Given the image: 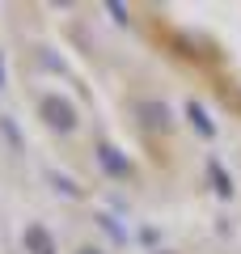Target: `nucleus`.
Returning a JSON list of instances; mask_svg holds the SVG:
<instances>
[{"instance_id": "nucleus-1", "label": "nucleus", "mask_w": 241, "mask_h": 254, "mask_svg": "<svg viewBox=\"0 0 241 254\" xmlns=\"http://www.w3.org/2000/svg\"><path fill=\"white\" fill-rule=\"evenodd\" d=\"M38 110H43L47 127H60V131H72V127H76V110H72L63 98H43Z\"/></svg>"}, {"instance_id": "nucleus-2", "label": "nucleus", "mask_w": 241, "mask_h": 254, "mask_svg": "<svg viewBox=\"0 0 241 254\" xmlns=\"http://www.w3.org/2000/svg\"><path fill=\"white\" fill-rule=\"evenodd\" d=\"M26 254H60V246H55V237H51V229L47 225H26Z\"/></svg>"}, {"instance_id": "nucleus-3", "label": "nucleus", "mask_w": 241, "mask_h": 254, "mask_svg": "<svg viewBox=\"0 0 241 254\" xmlns=\"http://www.w3.org/2000/svg\"><path fill=\"white\" fill-rule=\"evenodd\" d=\"M98 161H102V170L106 174H115V178H127L131 174V165L119 157V148H110V144H98Z\"/></svg>"}, {"instance_id": "nucleus-4", "label": "nucleus", "mask_w": 241, "mask_h": 254, "mask_svg": "<svg viewBox=\"0 0 241 254\" xmlns=\"http://www.w3.org/2000/svg\"><path fill=\"white\" fill-rule=\"evenodd\" d=\"M140 115L148 127H161V131H170V110L157 106V102H140Z\"/></svg>"}, {"instance_id": "nucleus-5", "label": "nucleus", "mask_w": 241, "mask_h": 254, "mask_svg": "<svg viewBox=\"0 0 241 254\" xmlns=\"http://www.w3.org/2000/svg\"><path fill=\"white\" fill-rule=\"evenodd\" d=\"M207 174H212V187H216V195H224V199H229V195H233V178L224 174V165H220V161H212V165H207Z\"/></svg>"}, {"instance_id": "nucleus-6", "label": "nucleus", "mask_w": 241, "mask_h": 254, "mask_svg": "<svg viewBox=\"0 0 241 254\" xmlns=\"http://www.w3.org/2000/svg\"><path fill=\"white\" fill-rule=\"evenodd\" d=\"M186 115H190V123H195L199 131H203V136H212V131H216V127H212V119L203 115V106H195V102H190V106H186Z\"/></svg>"}, {"instance_id": "nucleus-7", "label": "nucleus", "mask_w": 241, "mask_h": 254, "mask_svg": "<svg viewBox=\"0 0 241 254\" xmlns=\"http://www.w3.org/2000/svg\"><path fill=\"white\" fill-rule=\"evenodd\" d=\"M80 254H98V250H80Z\"/></svg>"}]
</instances>
